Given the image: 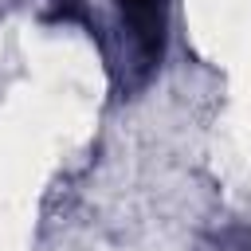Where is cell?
<instances>
[{
	"instance_id": "obj_1",
	"label": "cell",
	"mask_w": 251,
	"mask_h": 251,
	"mask_svg": "<svg viewBox=\"0 0 251 251\" xmlns=\"http://www.w3.org/2000/svg\"><path fill=\"white\" fill-rule=\"evenodd\" d=\"M137 47L145 59H157L161 55V43H165V0H118Z\"/></svg>"
},
{
	"instance_id": "obj_2",
	"label": "cell",
	"mask_w": 251,
	"mask_h": 251,
	"mask_svg": "<svg viewBox=\"0 0 251 251\" xmlns=\"http://www.w3.org/2000/svg\"><path fill=\"white\" fill-rule=\"evenodd\" d=\"M47 20H55V24H90V12H86L82 0H55Z\"/></svg>"
}]
</instances>
